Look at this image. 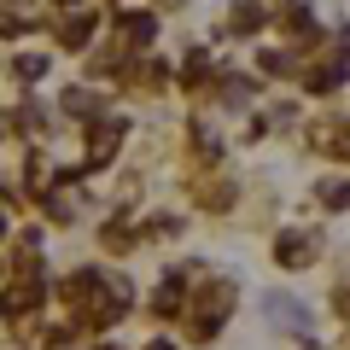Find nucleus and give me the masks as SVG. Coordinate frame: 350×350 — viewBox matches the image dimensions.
<instances>
[{
	"label": "nucleus",
	"mask_w": 350,
	"mask_h": 350,
	"mask_svg": "<svg viewBox=\"0 0 350 350\" xmlns=\"http://www.w3.org/2000/svg\"><path fill=\"white\" fill-rule=\"evenodd\" d=\"M269 310H275V321L292 327V333H298V327H310V310H304V304H292L286 292H275V298H269Z\"/></svg>",
	"instance_id": "1"
},
{
	"label": "nucleus",
	"mask_w": 350,
	"mask_h": 350,
	"mask_svg": "<svg viewBox=\"0 0 350 350\" xmlns=\"http://www.w3.org/2000/svg\"><path fill=\"white\" fill-rule=\"evenodd\" d=\"M321 199L338 211V204H350V187H345V181H327V187H321Z\"/></svg>",
	"instance_id": "2"
},
{
	"label": "nucleus",
	"mask_w": 350,
	"mask_h": 350,
	"mask_svg": "<svg viewBox=\"0 0 350 350\" xmlns=\"http://www.w3.org/2000/svg\"><path fill=\"white\" fill-rule=\"evenodd\" d=\"M338 310H350V286H338Z\"/></svg>",
	"instance_id": "4"
},
{
	"label": "nucleus",
	"mask_w": 350,
	"mask_h": 350,
	"mask_svg": "<svg viewBox=\"0 0 350 350\" xmlns=\"http://www.w3.org/2000/svg\"><path fill=\"white\" fill-rule=\"evenodd\" d=\"M280 257H286V262H304V257H310V245H304V239H280Z\"/></svg>",
	"instance_id": "3"
}]
</instances>
